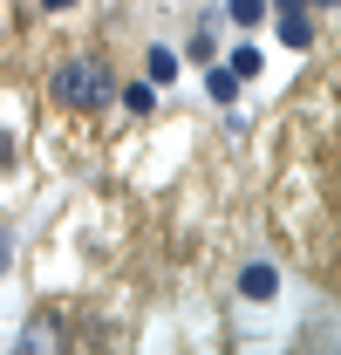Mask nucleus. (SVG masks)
Masks as SVG:
<instances>
[{"label":"nucleus","mask_w":341,"mask_h":355,"mask_svg":"<svg viewBox=\"0 0 341 355\" xmlns=\"http://www.w3.org/2000/svg\"><path fill=\"white\" fill-rule=\"evenodd\" d=\"M110 96H116V83H110L103 55H69V62L55 69V103H62V110H103Z\"/></svg>","instance_id":"1"},{"label":"nucleus","mask_w":341,"mask_h":355,"mask_svg":"<svg viewBox=\"0 0 341 355\" xmlns=\"http://www.w3.org/2000/svg\"><path fill=\"white\" fill-rule=\"evenodd\" d=\"M266 7H280V42H287V48H307V42H314V28H307V0H266Z\"/></svg>","instance_id":"2"},{"label":"nucleus","mask_w":341,"mask_h":355,"mask_svg":"<svg viewBox=\"0 0 341 355\" xmlns=\"http://www.w3.org/2000/svg\"><path fill=\"white\" fill-rule=\"evenodd\" d=\"M239 287H246V301H273L280 273H273V266H246V273H239Z\"/></svg>","instance_id":"3"},{"label":"nucleus","mask_w":341,"mask_h":355,"mask_svg":"<svg viewBox=\"0 0 341 355\" xmlns=\"http://www.w3.org/2000/svg\"><path fill=\"white\" fill-rule=\"evenodd\" d=\"M21 349H28V355H48V349H62V335H55V321H35V328L21 335Z\"/></svg>","instance_id":"4"},{"label":"nucleus","mask_w":341,"mask_h":355,"mask_svg":"<svg viewBox=\"0 0 341 355\" xmlns=\"http://www.w3.org/2000/svg\"><path fill=\"white\" fill-rule=\"evenodd\" d=\"M123 103L137 110V116H150V110H157V83H130V89H123Z\"/></svg>","instance_id":"5"},{"label":"nucleus","mask_w":341,"mask_h":355,"mask_svg":"<svg viewBox=\"0 0 341 355\" xmlns=\"http://www.w3.org/2000/svg\"><path fill=\"white\" fill-rule=\"evenodd\" d=\"M225 14H232L239 28H253V21H266V0H225Z\"/></svg>","instance_id":"6"},{"label":"nucleus","mask_w":341,"mask_h":355,"mask_svg":"<svg viewBox=\"0 0 341 355\" xmlns=\"http://www.w3.org/2000/svg\"><path fill=\"white\" fill-rule=\"evenodd\" d=\"M225 69H232L239 83H253V76H259V48H232V62H225Z\"/></svg>","instance_id":"7"},{"label":"nucleus","mask_w":341,"mask_h":355,"mask_svg":"<svg viewBox=\"0 0 341 355\" xmlns=\"http://www.w3.org/2000/svg\"><path fill=\"white\" fill-rule=\"evenodd\" d=\"M143 62H150V83H170V76H177V55H170V48H150Z\"/></svg>","instance_id":"8"},{"label":"nucleus","mask_w":341,"mask_h":355,"mask_svg":"<svg viewBox=\"0 0 341 355\" xmlns=\"http://www.w3.org/2000/svg\"><path fill=\"white\" fill-rule=\"evenodd\" d=\"M212 103H232V96H239V76H232V69H212Z\"/></svg>","instance_id":"9"},{"label":"nucleus","mask_w":341,"mask_h":355,"mask_svg":"<svg viewBox=\"0 0 341 355\" xmlns=\"http://www.w3.org/2000/svg\"><path fill=\"white\" fill-rule=\"evenodd\" d=\"M0 164H7V137H0Z\"/></svg>","instance_id":"10"},{"label":"nucleus","mask_w":341,"mask_h":355,"mask_svg":"<svg viewBox=\"0 0 341 355\" xmlns=\"http://www.w3.org/2000/svg\"><path fill=\"white\" fill-rule=\"evenodd\" d=\"M42 7H69V0H42Z\"/></svg>","instance_id":"11"},{"label":"nucleus","mask_w":341,"mask_h":355,"mask_svg":"<svg viewBox=\"0 0 341 355\" xmlns=\"http://www.w3.org/2000/svg\"><path fill=\"white\" fill-rule=\"evenodd\" d=\"M314 7H335V0H314Z\"/></svg>","instance_id":"12"}]
</instances>
